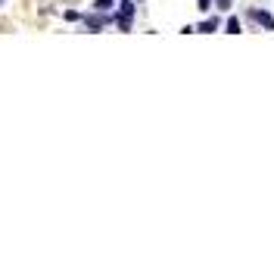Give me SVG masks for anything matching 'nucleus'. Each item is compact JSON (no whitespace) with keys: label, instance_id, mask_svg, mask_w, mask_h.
<instances>
[{"label":"nucleus","instance_id":"9","mask_svg":"<svg viewBox=\"0 0 274 268\" xmlns=\"http://www.w3.org/2000/svg\"><path fill=\"white\" fill-rule=\"evenodd\" d=\"M4 4H7V0H0V7H4Z\"/></svg>","mask_w":274,"mask_h":268},{"label":"nucleus","instance_id":"8","mask_svg":"<svg viewBox=\"0 0 274 268\" xmlns=\"http://www.w3.org/2000/svg\"><path fill=\"white\" fill-rule=\"evenodd\" d=\"M215 7H218V10H228V7H231V0H215Z\"/></svg>","mask_w":274,"mask_h":268},{"label":"nucleus","instance_id":"6","mask_svg":"<svg viewBox=\"0 0 274 268\" xmlns=\"http://www.w3.org/2000/svg\"><path fill=\"white\" fill-rule=\"evenodd\" d=\"M63 19H66V22H81V13H78V10H66Z\"/></svg>","mask_w":274,"mask_h":268},{"label":"nucleus","instance_id":"1","mask_svg":"<svg viewBox=\"0 0 274 268\" xmlns=\"http://www.w3.org/2000/svg\"><path fill=\"white\" fill-rule=\"evenodd\" d=\"M252 19L259 22L265 31H274V16H271L268 10H252Z\"/></svg>","mask_w":274,"mask_h":268},{"label":"nucleus","instance_id":"5","mask_svg":"<svg viewBox=\"0 0 274 268\" xmlns=\"http://www.w3.org/2000/svg\"><path fill=\"white\" fill-rule=\"evenodd\" d=\"M113 4H116V0H94V10H97V13H109V10H113Z\"/></svg>","mask_w":274,"mask_h":268},{"label":"nucleus","instance_id":"3","mask_svg":"<svg viewBox=\"0 0 274 268\" xmlns=\"http://www.w3.org/2000/svg\"><path fill=\"white\" fill-rule=\"evenodd\" d=\"M218 25H222V22H218V16H209L206 22H199V28H196V31H203V34H212V31H215Z\"/></svg>","mask_w":274,"mask_h":268},{"label":"nucleus","instance_id":"7","mask_svg":"<svg viewBox=\"0 0 274 268\" xmlns=\"http://www.w3.org/2000/svg\"><path fill=\"white\" fill-rule=\"evenodd\" d=\"M212 4H215V0H196V10H199V13H209Z\"/></svg>","mask_w":274,"mask_h":268},{"label":"nucleus","instance_id":"10","mask_svg":"<svg viewBox=\"0 0 274 268\" xmlns=\"http://www.w3.org/2000/svg\"><path fill=\"white\" fill-rule=\"evenodd\" d=\"M134 4H143V0H134Z\"/></svg>","mask_w":274,"mask_h":268},{"label":"nucleus","instance_id":"4","mask_svg":"<svg viewBox=\"0 0 274 268\" xmlns=\"http://www.w3.org/2000/svg\"><path fill=\"white\" fill-rule=\"evenodd\" d=\"M225 31H228V34H240V19H237V16H231V19L225 22Z\"/></svg>","mask_w":274,"mask_h":268},{"label":"nucleus","instance_id":"2","mask_svg":"<svg viewBox=\"0 0 274 268\" xmlns=\"http://www.w3.org/2000/svg\"><path fill=\"white\" fill-rule=\"evenodd\" d=\"M134 13H137L134 0H122V4H119V16H125V19H134Z\"/></svg>","mask_w":274,"mask_h":268}]
</instances>
